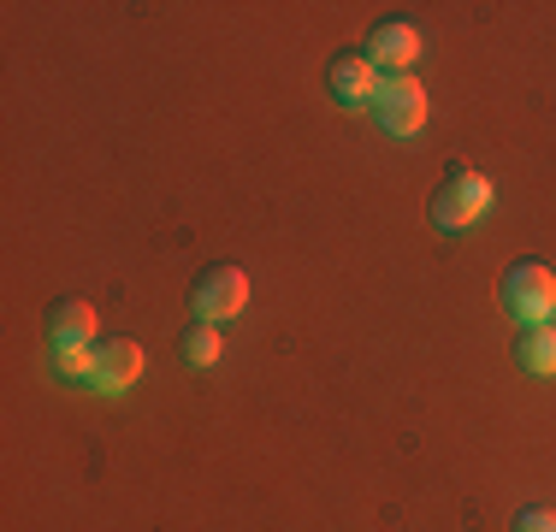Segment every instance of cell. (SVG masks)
Returning <instances> with one entry per match:
<instances>
[{
	"mask_svg": "<svg viewBox=\"0 0 556 532\" xmlns=\"http://www.w3.org/2000/svg\"><path fill=\"white\" fill-rule=\"evenodd\" d=\"M497 302L509 319H521V326H533V319H551L556 308V273L545 261H509L497 278Z\"/></svg>",
	"mask_w": 556,
	"mask_h": 532,
	"instance_id": "2",
	"label": "cell"
},
{
	"mask_svg": "<svg viewBox=\"0 0 556 532\" xmlns=\"http://www.w3.org/2000/svg\"><path fill=\"white\" fill-rule=\"evenodd\" d=\"M367 60L386 65V72H408V65L420 60V36H415V24L379 18L374 30H367Z\"/></svg>",
	"mask_w": 556,
	"mask_h": 532,
	"instance_id": "6",
	"label": "cell"
},
{
	"mask_svg": "<svg viewBox=\"0 0 556 532\" xmlns=\"http://www.w3.org/2000/svg\"><path fill=\"white\" fill-rule=\"evenodd\" d=\"M326 89H332V101H343V106H367V101H374L379 77H374L367 48H338L332 60H326Z\"/></svg>",
	"mask_w": 556,
	"mask_h": 532,
	"instance_id": "5",
	"label": "cell"
},
{
	"mask_svg": "<svg viewBox=\"0 0 556 532\" xmlns=\"http://www.w3.org/2000/svg\"><path fill=\"white\" fill-rule=\"evenodd\" d=\"M178 343H184V362H190V367H214L225 355V331L214 326V319H195Z\"/></svg>",
	"mask_w": 556,
	"mask_h": 532,
	"instance_id": "10",
	"label": "cell"
},
{
	"mask_svg": "<svg viewBox=\"0 0 556 532\" xmlns=\"http://www.w3.org/2000/svg\"><path fill=\"white\" fill-rule=\"evenodd\" d=\"M509 532H556V509H521L509 521Z\"/></svg>",
	"mask_w": 556,
	"mask_h": 532,
	"instance_id": "12",
	"label": "cell"
},
{
	"mask_svg": "<svg viewBox=\"0 0 556 532\" xmlns=\"http://www.w3.org/2000/svg\"><path fill=\"white\" fill-rule=\"evenodd\" d=\"M485 207H492V178L462 166V160H450L439 190H432V225H439V231H468Z\"/></svg>",
	"mask_w": 556,
	"mask_h": 532,
	"instance_id": "1",
	"label": "cell"
},
{
	"mask_svg": "<svg viewBox=\"0 0 556 532\" xmlns=\"http://www.w3.org/2000/svg\"><path fill=\"white\" fill-rule=\"evenodd\" d=\"M54 362H60L65 379H89V384H96V350H84V343H77V350H54Z\"/></svg>",
	"mask_w": 556,
	"mask_h": 532,
	"instance_id": "11",
	"label": "cell"
},
{
	"mask_svg": "<svg viewBox=\"0 0 556 532\" xmlns=\"http://www.w3.org/2000/svg\"><path fill=\"white\" fill-rule=\"evenodd\" d=\"M249 302V278H243V266H231V261H207L202 273H195V284H190V314L195 319H231L237 308Z\"/></svg>",
	"mask_w": 556,
	"mask_h": 532,
	"instance_id": "3",
	"label": "cell"
},
{
	"mask_svg": "<svg viewBox=\"0 0 556 532\" xmlns=\"http://www.w3.org/2000/svg\"><path fill=\"white\" fill-rule=\"evenodd\" d=\"M374 118L391 130V137H415V130L427 125V89H420L408 72L379 77V89H374Z\"/></svg>",
	"mask_w": 556,
	"mask_h": 532,
	"instance_id": "4",
	"label": "cell"
},
{
	"mask_svg": "<svg viewBox=\"0 0 556 532\" xmlns=\"http://www.w3.org/2000/svg\"><path fill=\"white\" fill-rule=\"evenodd\" d=\"M48 343L54 350H77V343H89V331H96V308H89L84 296H60L48 302Z\"/></svg>",
	"mask_w": 556,
	"mask_h": 532,
	"instance_id": "7",
	"label": "cell"
},
{
	"mask_svg": "<svg viewBox=\"0 0 556 532\" xmlns=\"http://www.w3.org/2000/svg\"><path fill=\"white\" fill-rule=\"evenodd\" d=\"M142 379V343L130 338H113L96 350V384L101 391H130V384Z\"/></svg>",
	"mask_w": 556,
	"mask_h": 532,
	"instance_id": "8",
	"label": "cell"
},
{
	"mask_svg": "<svg viewBox=\"0 0 556 532\" xmlns=\"http://www.w3.org/2000/svg\"><path fill=\"white\" fill-rule=\"evenodd\" d=\"M515 355H521L527 372H556V326H551V319H533V326H521V338H515Z\"/></svg>",
	"mask_w": 556,
	"mask_h": 532,
	"instance_id": "9",
	"label": "cell"
}]
</instances>
